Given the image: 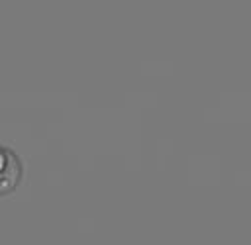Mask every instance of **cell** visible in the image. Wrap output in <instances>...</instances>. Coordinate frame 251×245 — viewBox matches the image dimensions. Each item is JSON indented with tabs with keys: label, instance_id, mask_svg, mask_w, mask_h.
Wrapping results in <instances>:
<instances>
[{
	"label": "cell",
	"instance_id": "obj_1",
	"mask_svg": "<svg viewBox=\"0 0 251 245\" xmlns=\"http://www.w3.org/2000/svg\"><path fill=\"white\" fill-rule=\"evenodd\" d=\"M20 178H22L20 159L8 149H0V194L14 190Z\"/></svg>",
	"mask_w": 251,
	"mask_h": 245
}]
</instances>
